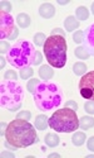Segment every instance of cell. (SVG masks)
Wrapping results in <instances>:
<instances>
[{
  "label": "cell",
  "instance_id": "obj_13",
  "mask_svg": "<svg viewBox=\"0 0 94 158\" xmlns=\"http://www.w3.org/2000/svg\"><path fill=\"white\" fill-rule=\"evenodd\" d=\"M39 76H40L42 80H50V78L54 76V71L51 70L50 66L44 64V66H42V67L39 69Z\"/></svg>",
  "mask_w": 94,
  "mask_h": 158
},
{
  "label": "cell",
  "instance_id": "obj_37",
  "mask_svg": "<svg viewBox=\"0 0 94 158\" xmlns=\"http://www.w3.org/2000/svg\"><path fill=\"white\" fill-rule=\"evenodd\" d=\"M49 157H50V158H53V157H55V158H59L60 156H59L58 153H51V154H49Z\"/></svg>",
  "mask_w": 94,
  "mask_h": 158
},
{
  "label": "cell",
  "instance_id": "obj_33",
  "mask_svg": "<svg viewBox=\"0 0 94 158\" xmlns=\"http://www.w3.org/2000/svg\"><path fill=\"white\" fill-rule=\"evenodd\" d=\"M54 34H57V35H62V37H65L64 31H63V29H59V28L51 29V34H50V35H54Z\"/></svg>",
  "mask_w": 94,
  "mask_h": 158
},
{
  "label": "cell",
  "instance_id": "obj_31",
  "mask_svg": "<svg viewBox=\"0 0 94 158\" xmlns=\"http://www.w3.org/2000/svg\"><path fill=\"white\" fill-rule=\"evenodd\" d=\"M42 61H43L42 53L36 51V56H35V60H34V63H33V64H34V66H35V64H40V63H42Z\"/></svg>",
  "mask_w": 94,
  "mask_h": 158
},
{
  "label": "cell",
  "instance_id": "obj_2",
  "mask_svg": "<svg viewBox=\"0 0 94 158\" xmlns=\"http://www.w3.org/2000/svg\"><path fill=\"white\" fill-rule=\"evenodd\" d=\"M34 102L39 110L48 111L58 108L62 102V91L54 82L43 81L34 91Z\"/></svg>",
  "mask_w": 94,
  "mask_h": 158
},
{
  "label": "cell",
  "instance_id": "obj_17",
  "mask_svg": "<svg viewBox=\"0 0 94 158\" xmlns=\"http://www.w3.org/2000/svg\"><path fill=\"white\" fill-rule=\"evenodd\" d=\"M85 139H87V135H85V133H83V131H77V133H74L73 137H72V142L77 147L83 146Z\"/></svg>",
  "mask_w": 94,
  "mask_h": 158
},
{
  "label": "cell",
  "instance_id": "obj_34",
  "mask_svg": "<svg viewBox=\"0 0 94 158\" xmlns=\"http://www.w3.org/2000/svg\"><path fill=\"white\" fill-rule=\"evenodd\" d=\"M18 35H19V29L15 27V31L13 32V34L10 35V38H9V39H10V41H14V39H17V38H18Z\"/></svg>",
  "mask_w": 94,
  "mask_h": 158
},
{
  "label": "cell",
  "instance_id": "obj_6",
  "mask_svg": "<svg viewBox=\"0 0 94 158\" xmlns=\"http://www.w3.org/2000/svg\"><path fill=\"white\" fill-rule=\"evenodd\" d=\"M49 127L58 133H72L79 128V120L75 110L64 108L57 110L49 118Z\"/></svg>",
  "mask_w": 94,
  "mask_h": 158
},
{
  "label": "cell",
  "instance_id": "obj_26",
  "mask_svg": "<svg viewBox=\"0 0 94 158\" xmlns=\"http://www.w3.org/2000/svg\"><path fill=\"white\" fill-rule=\"evenodd\" d=\"M84 109L88 114H94V100H88L84 104Z\"/></svg>",
  "mask_w": 94,
  "mask_h": 158
},
{
  "label": "cell",
  "instance_id": "obj_14",
  "mask_svg": "<svg viewBox=\"0 0 94 158\" xmlns=\"http://www.w3.org/2000/svg\"><path fill=\"white\" fill-rule=\"evenodd\" d=\"M17 23L20 28H28L30 25V17L25 13H20L17 15Z\"/></svg>",
  "mask_w": 94,
  "mask_h": 158
},
{
  "label": "cell",
  "instance_id": "obj_24",
  "mask_svg": "<svg viewBox=\"0 0 94 158\" xmlns=\"http://www.w3.org/2000/svg\"><path fill=\"white\" fill-rule=\"evenodd\" d=\"M83 39H84V32L83 31H77L73 34V42H75V43H82Z\"/></svg>",
  "mask_w": 94,
  "mask_h": 158
},
{
  "label": "cell",
  "instance_id": "obj_40",
  "mask_svg": "<svg viewBox=\"0 0 94 158\" xmlns=\"http://www.w3.org/2000/svg\"><path fill=\"white\" fill-rule=\"evenodd\" d=\"M92 13H93V14H94V3L92 4Z\"/></svg>",
  "mask_w": 94,
  "mask_h": 158
},
{
  "label": "cell",
  "instance_id": "obj_9",
  "mask_svg": "<svg viewBox=\"0 0 94 158\" xmlns=\"http://www.w3.org/2000/svg\"><path fill=\"white\" fill-rule=\"evenodd\" d=\"M84 48L90 56H94V24L89 25L84 32Z\"/></svg>",
  "mask_w": 94,
  "mask_h": 158
},
{
  "label": "cell",
  "instance_id": "obj_23",
  "mask_svg": "<svg viewBox=\"0 0 94 158\" xmlns=\"http://www.w3.org/2000/svg\"><path fill=\"white\" fill-rule=\"evenodd\" d=\"M33 73H34V71L30 69V67H28V69H23V70H20V77L23 78V80H28V78H30L32 76H33Z\"/></svg>",
  "mask_w": 94,
  "mask_h": 158
},
{
  "label": "cell",
  "instance_id": "obj_19",
  "mask_svg": "<svg viewBox=\"0 0 94 158\" xmlns=\"http://www.w3.org/2000/svg\"><path fill=\"white\" fill-rule=\"evenodd\" d=\"M73 71L78 76H83L87 71V64L83 63V62H77V63L73 64Z\"/></svg>",
  "mask_w": 94,
  "mask_h": 158
},
{
  "label": "cell",
  "instance_id": "obj_25",
  "mask_svg": "<svg viewBox=\"0 0 94 158\" xmlns=\"http://www.w3.org/2000/svg\"><path fill=\"white\" fill-rule=\"evenodd\" d=\"M4 78L5 80H10V81H15L18 78V75L14 70H8L5 73H4Z\"/></svg>",
  "mask_w": 94,
  "mask_h": 158
},
{
  "label": "cell",
  "instance_id": "obj_3",
  "mask_svg": "<svg viewBox=\"0 0 94 158\" xmlns=\"http://www.w3.org/2000/svg\"><path fill=\"white\" fill-rule=\"evenodd\" d=\"M35 56L36 51L33 43L28 41H18L6 53V60L15 69L23 70L30 67L34 63Z\"/></svg>",
  "mask_w": 94,
  "mask_h": 158
},
{
  "label": "cell",
  "instance_id": "obj_22",
  "mask_svg": "<svg viewBox=\"0 0 94 158\" xmlns=\"http://www.w3.org/2000/svg\"><path fill=\"white\" fill-rule=\"evenodd\" d=\"M39 84H40V81L38 80V78H32V80H29L28 85H26V89H28V91L30 94H34V91H35V89L38 87Z\"/></svg>",
  "mask_w": 94,
  "mask_h": 158
},
{
  "label": "cell",
  "instance_id": "obj_36",
  "mask_svg": "<svg viewBox=\"0 0 94 158\" xmlns=\"http://www.w3.org/2000/svg\"><path fill=\"white\" fill-rule=\"evenodd\" d=\"M0 60H2V69H4V66H5V60H6V58H4V56H2V58H0Z\"/></svg>",
  "mask_w": 94,
  "mask_h": 158
},
{
  "label": "cell",
  "instance_id": "obj_35",
  "mask_svg": "<svg viewBox=\"0 0 94 158\" xmlns=\"http://www.w3.org/2000/svg\"><path fill=\"white\" fill-rule=\"evenodd\" d=\"M8 128V125L4 123V122H2V133H0V134H2V135H4V131H6L5 129Z\"/></svg>",
  "mask_w": 94,
  "mask_h": 158
},
{
  "label": "cell",
  "instance_id": "obj_5",
  "mask_svg": "<svg viewBox=\"0 0 94 158\" xmlns=\"http://www.w3.org/2000/svg\"><path fill=\"white\" fill-rule=\"evenodd\" d=\"M24 91L17 81L4 80L0 84V105L10 111H17L21 106Z\"/></svg>",
  "mask_w": 94,
  "mask_h": 158
},
{
  "label": "cell",
  "instance_id": "obj_18",
  "mask_svg": "<svg viewBox=\"0 0 94 158\" xmlns=\"http://www.w3.org/2000/svg\"><path fill=\"white\" fill-rule=\"evenodd\" d=\"M75 18L78 20H87L89 18V11L85 6H79L75 10Z\"/></svg>",
  "mask_w": 94,
  "mask_h": 158
},
{
  "label": "cell",
  "instance_id": "obj_38",
  "mask_svg": "<svg viewBox=\"0 0 94 158\" xmlns=\"http://www.w3.org/2000/svg\"><path fill=\"white\" fill-rule=\"evenodd\" d=\"M2 157H14V154H9V153H3Z\"/></svg>",
  "mask_w": 94,
  "mask_h": 158
},
{
  "label": "cell",
  "instance_id": "obj_8",
  "mask_svg": "<svg viewBox=\"0 0 94 158\" xmlns=\"http://www.w3.org/2000/svg\"><path fill=\"white\" fill-rule=\"evenodd\" d=\"M15 31L14 25V18L9 13L0 11V39H9L13 32Z\"/></svg>",
  "mask_w": 94,
  "mask_h": 158
},
{
  "label": "cell",
  "instance_id": "obj_30",
  "mask_svg": "<svg viewBox=\"0 0 94 158\" xmlns=\"http://www.w3.org/2000/svg\"><path fill=\"white\" fill-rule=\"evenodd\" d=\"M0 48H2V49H0V51H2V53L4 55L5 52L8 53V52H9V49H10L11 47L9 46V43H8V42H4V41H2V44H0Z\"/></svg>",
  "mask_w": 94,
  "mask_h": 158
},
{
  "label": "cell",
  "instance_id": "obj_7",
  "mask_svg": "<svg viewBox=\"0 0 94 158\" xmlns=\"http://www.w3.org/2000/svg\"><path fill=\"white\" fill-rule=\"evenodd\" d=\"M79 93L85 100H94V71L84 73L80 78Z\"/></svg>",
  "mask_w": 94,
  "mask_h": 158
},
{
  "label": "cell",
  "instance_id": "obj_4",
  "mask_svg": "<svg viewBox=\"0 0 94 158\" xmlns=\"http://www.w3.org/2000/svg\"><path fill=\"white\" fill-rule=\"evenodd\" d=\"M44 55L50 66L62 69L66 63V42L65 37L50 35L44 43Z\"/></svg>",
  "mask_w": 94,
  "mask_h": 158
},
{
  "label": "cell",
  "instance_id": "obj_20",
  "mask_svg": "<svg viewBox=\"0 0 94 158\" xmlns=\"http://www.w3.org/2000/svg\"><path fill=\"white\" fill-rule=\"evenodd\" d=\"M75 56H77L79 60H88L90 55L88 53V51H87L84 47H77V48H75Z\"/></svg>",
  "mask_w": 94,
  "mask_h": 158
},
{
  "label": "cell",
  "instance_id": "obj_10",
  "mask_svg": "<svg viewBox=\"0 0 94 158\" xmlns=\"http://www.w3.org/2000/svg\"><path fill=\"white\" fill-rule=\"evenodd\" d=\"M39 14L42 15L44 19H50V18L54 17L55 9H54V6H53L51 4L44 3V4L40 5V8H39Z\"/></svg>",
  "mask_w": 94,
  "mask_h": 158
},
{
  "label": "cell",
  "instance_id": "obj_32",
  "mask_svg": "<svg viewBox=\"0 0 94 158\" xmlns=\"http://www.w3.org/2000/svg\"><path fill=\"white\" fill-rule=\"evenodd\" d=\"M87 147H88L89 151L94 152V137H90L89 138V140L87 142Z\"/></svg>",
  "mask_w": 94,
  "mask_h": 158
},
{
  "label": "cell",
  "instance_id": "obj_1",
  "mask_svg": "<svg viewBox=\"0 0 94 158\" xmlns=\"http://www.w3.org/2000/svg\"><path fill=\"white\" fill-rule=\"evenodd\" d=\"M6 142L15 148H25L38 142V135L34 127L24 119H17L8 124L5 131Z\"/></svg>",
  "mask_w": 94,
  "mask_h": 158
},
{
  "label": "cell",
  "instance_id": "obj_11",
  "mask_svg": "<svg viewBox=\"0 0 94 158\" xmlns=\"http://www.w3.org/2000/svg\"><path fill=\"white\" fill-rule=\"evenodd\" d=\"M64 28L66 29V32H73L74 29L79 28V20L73 15H69L64 20Z\"/></svg>",
  "mask_w": 94,
  "mask_h": 158
},
{
  "label": "cell",
  "instance_id": "obj_27",
  "mask_svg": "<svg viewBox=\"0 0 94 158\" xmlns=\"http://www.w3.org/2000/svg\"><path fill=\"white\" fill-rule=\"evenodd\" d=\"M18 119H24V120H30L32 118V114L29 111H20L18 115H17Z\"/></svg>",
  "mask_w": 94,
  "mask_h": 158
},
{
  "label": "cell",
  "instance_id": "obj_28",
  "mask_svg": "<svg viewBox=\"0 0 94 158\" xmlns=\"http://www.w3.org/2000/svg\"><path fill=\"white\" fill-rule=\"evenodd\" d=\"M0 6H2V11H5V13H9L11 10V4L9 2H3L0 3Z\"/></svg>",
  "mask_w": 94,
  "mask_h": 158
},
{
  "label": "cell",
  "instance_id": "obj_21",
  "mask_svg": "<svg viewBox=\"0 0 94 158\" xmlns=\"http://www.w3.org/2000/svg\"><path fill=\"white\" fill-rule=\"evenodd\" d=\"M33 41H34V44L40 47V46H44L45 41H47V38H45V34L44 33H36L33 38Z\"/></svg>",
  "mask_w": 94,
  "mask_h": 158
},
{
  "label": "cell",
  "instance_id": "obj_12",
  "mask_svg": "<svg viewBox=\"0 0 94 158\" xmlns=\"http://www.w3.org/2000/svg\"><path fill=\"white\" fill-rule=\"evenodd\" d=\"M34 124H35V128L38 130H45L48 128V125H49V119H48V118L44 114L38 115L35 118V123Z\"/></svg>",
  "mask_w": 94,
  "mask_h": 158
},
{
  "label": "cell",
  "instance_id": "obj_16",
  "mask_svg": "<svg viewBox=\"0 0 94 158\" xmlns=\"http://www.w3.org/2000/svg\"><path fill=\"white\" fill-rule=\"evenodd\" d=\"M45 144L48 147H51V148H54L57 147L58 144H59V137L55 134V133H48L45 135Z\"/></svg>",
  "mask_w": 94,
  "mask_h": 158
},
{
  "label": "cell",
  "instance_id": "obj_29",
  "mask_svg": "<svg viewBox=\"0 0 94 158\" xmlns=\"http://www.w3.org/2000/svg\"><path fill=\"white\" fill-rule=\"evenodd\" d=\"M65 108H69V109H73V110H78V104L73 100H68L65 102Z\"/></svg>",
  "mask_w": 94,
  "mask_h": 158
},
{
  "label": "cell",
  "instance_id": "obj_15",
  "mask_svg": "<svg viewBox=\"0 0 94 158\" xmlns=\"http://www.w3.org/2000/svg\"><path fill=\"white\" fill-rule=\"evenodd\" d=\"M79 127L82 130H88L90 128L94 127V118L92 116H83L82 119L79 120Z\"/></svg>",
  "mask_w": 94,
  "mask_h": 158
},
{
  "label": "cell",
  "instance_id": "obj_39",
  "mask_svg": "<svg viewBox=\"0 0 94 158\" xmlns=\"http://www.w3.org/2000/svg\"><path fill=\"white\" fill-rule=\"evenodd\" d=\"M58 3H59L60 5H66V4H68L69 2H58Z\"/></svg>",
  "mask_w": 94,
  "mask_h": 158
}]
</instances>
